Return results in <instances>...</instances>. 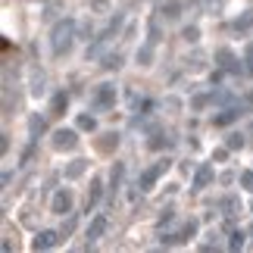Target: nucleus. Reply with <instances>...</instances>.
Masks as SVG:
<instances>
[{"instance_id": "1", "label": "nucleus", "mask_w": 253, "mask_h": 253, "mask_svg": "<svg viewBox=\"0 0 253 253\" xmlns=\"http://www.w3.org/2000/svg\"><path fill=\"white\" fill-rule=\"evenodd\" d=\"M53 244V235H41L38 238V247H50Z\"/></svg>"}]
</instances>
